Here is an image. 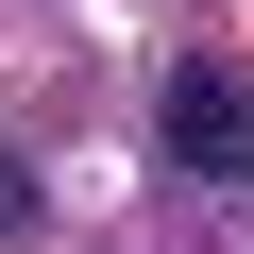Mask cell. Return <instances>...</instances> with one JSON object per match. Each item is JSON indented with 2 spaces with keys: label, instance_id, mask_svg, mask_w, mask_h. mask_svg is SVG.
<instances>
[{
  "label": "cell",
  "instance_id": "cell-1",
  "mask_svg": "<svg viewBox=\"0 0 254 254\" xmlns=\"http://www.w3.org/2000/svg\"><path fill=\"white\" fill-rule=\"evenodd\" d=\"M153 119H170V170H187V187H254V85H237L220 51H187Z\"/></svg>",
  "mask_w": 254,
  "mask_h": 254
},
{
  "label": "cell",
  "instance_id": "cell-2",
  "mask_svg": "<svg viewBox=\"0 0 254 254\" xmlns=\"http://www.w3.org/2000/svg\"><path fill=\"white\" fill-rule=\"evenodd\" d=\"M17 220H34V170H17V153H0V237H17Z\"/></svg>",
  "mask_w": 254,
  "mask_h": 254
}]
</instances>
